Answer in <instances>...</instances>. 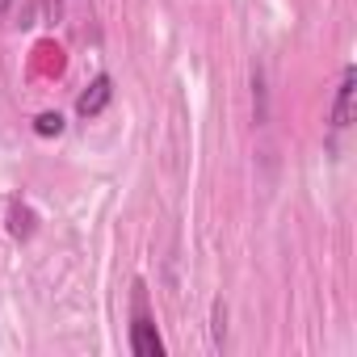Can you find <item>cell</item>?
<instances>
[{"label": "cell", "mask_w": 357, "mask_h": 357, "mask_svg": "<svg viewBox=\"0 0 357 357\" xmlns=\"http://www.w3.org/2000/svg\"><path fill=\"white\" fill-rule=\"evenodd\" d=\"M126 344L135 357H164V340L155 328V315L147 307V282L130 286V328H126Z\"/></svg>", "instance_id": "6da1fadb"}, {"label": "cell", "mask_w": 357, "mask_h": 357, "mask_svg": "<svg viewBox=\"0 0 357 357\" xmlns=\"http://www.w3.org/2000/svg\"><path fill=\"white\" fill-rule=\"evenodd\" d=\"M353 97H357V68L349 63L344 72H340V84H336V97H332V114H328V126L340 135V130H349V122H353Z\"/></svg>", "instance_id": "7a4b0ae2"}, {"label": "cell", "mask_w": 357, "mask_h": 357, "mask_svg": "<svg viewBox=\"0 0 357 357\" xmlns=\"http://www.w3.org/2000/svg\"><path fill=\"white\" fill-rule=\"evenodd\" d=\"M109 101H114V80H109V72H101V76H93V84L76 97V114H80V118H97Z\"/></svg>", "instance_id": "3957f363"}, {"label": "cell", "mask_w": 357, "mask_h": 357, "mask_svg": "<svg viewBox=\"0 0 357 357\" xmlns=\"http://www.w3.org/2000/svg\"><path fill=\"white\" fill-rule=\"evenodd\" d=\"M34 231H38V215H34L22 198H13V202H9V236H13V240H30Z\"/></svg>", "instance_id": "277c9868"}, {"label": "cell", "mask_w": 357, "mask_h": 357, "mask_svg": "<svg viewBox=\"0 0 357 357\" xmlns=\"http://www.w3.org/2000/svg\"><path fill=\"white\" fill-rule=\"evenodd\" d=\"M252 118H257V126L269 122V84H265V68L261 63H252Z\"/></svg>", "instance_id": "5b68a950"}, {"label": "cell", "mask_w": 357, "mask_h": 357, "mask_svg": "<svg viewBox=\"0 0 357 357\" xmlns=\"http://www.w3.org/2000/svg\"><path fill=\"white\" fill-rule=\"evenodd\" d=\"M63 126H68V122H63L59 109H43V114L34 118V135H38V139H59Z\"/></svg>", "instance_id": "8992f818"}, {"label": "cell", "mask_w": 357, "mask_h": 357, "mask_svg": "<svg viewBox=\"0 0 357 357\" xmlns=\"http://www.w3.org/2000/svg\"><path fill=\"white\" fill-rule=\"evenodd\" d=\"M211 340L215 349H227V303L223 298L211 303Z\"/></svg>", "instance_id": "52a82bcc"}, {"label": "cell", "mask_w": 357, "mask_h": 357, "mask_svg": "<svg viewBox=\"0 0 357 357\" xmlns=\"http://www.w3.org/2000/svg\"><path fill=\"white\" fill-rule=\"evenodd\" d=\"M9 5H13V0H0V22H5V13H9Z\"/></svg>", "instance_id": "ba28073f"}]
</instances>
